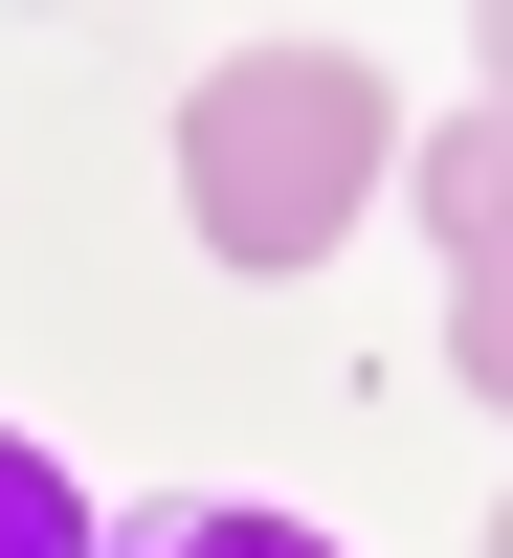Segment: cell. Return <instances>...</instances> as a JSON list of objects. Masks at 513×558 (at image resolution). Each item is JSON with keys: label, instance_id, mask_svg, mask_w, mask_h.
I'll return each mask as SVG.
<instances>
[{"label": "cell", "instance_id": "obj_2", "mask_svg": "<svg viewBox=\"0 0 513 558\" xmlns=\"http://www.w3.org/2000/svg\"><path fill=\"white\" fill-rule=\"evenodd\" d=\"M0 558H89V492H68V470H45V447H23V425H0Z\"/></svg>", "mask_w": 513, "mask_h": 558}, {"label": "cell", "instance_id": "obj_1", "mask_svg": "<svg viewBox=\"0 0 513 558\" xmlns=\"http://www.w3.org/2000/svg\"><path fill=\"white\" fill-rule=\"evenodd\" d=\"M357 157H380V89L335 68V45H246V68L201 89V223L246 268H291V246H335V202H357Z\"/></svg>", "mask_w": 513, "mask_h": 558}, {"label": "cell", "instance_id": "obj_3", "mask_svg": "<svg viewBox=\"0 0 513 558\" xmlns=\"http://www.w3.org/2000/svg\"><path fill=\"white\" fill-rule=\"evenodd\" d=\"M134 558H335V536H291V514H179V536H134Z\"/></svg>", "mask_w": 513, "mask_h": 558}]
</instances>
